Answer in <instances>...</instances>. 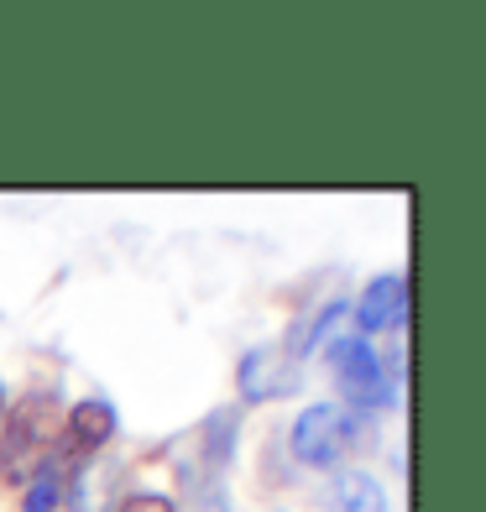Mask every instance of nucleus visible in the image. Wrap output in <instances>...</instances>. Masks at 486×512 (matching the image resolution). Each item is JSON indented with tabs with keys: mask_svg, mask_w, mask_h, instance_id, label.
Wrapping results in <instances>:
<instances>
[{
	"mask_svg": "<svg viewBox=\"0 0 486 512\" xmlns=\"http://www.w3.org/2000/svg\"><path fill=\"white\" fill-rule=\"evenodd\" d=\"M304 387V371L288 345H257L241 361V398L246 403H272V398H293Z\"/></svg>",
	"mask_w": 486,
	"mask_h": 512,
	"instance_id": "20e7f679",
	"label": "nucleus"
},
{
	"mask_svg": "<svg viewBox=\"0 0 486 512\" xmlns=\"http://www.w3.org/2000/svg\"><path fill=\"white\" fill-rule=\"evenodd\" d=\"M121 512H173V502L168 497H152V492H136V497L121 502Z\"/></svg>",
	"mask_w": 486,
	"mask_h": 512,
	"instance_id": "6e6552de",
	"label": "nucleus"
},
{
	"mask_svg": "<svg viewBox=\"0 0 486 512\" xmlns=\"http://www.w3.org/2000/svg\"><path fill=\"white\" fill-rule=\"evenodd\" d=\"M403 319H408V283H403L398 272L377 277V283L361 293L356 314H351L356 335H361V330H366V335H377V330H392V324H403Z\"/></svg>",
	"mask_w": 486,
	"mask_h": 512,
	"instance_id": "423d86ee",
	"label": "nucleus"
},
{
	"mask_svg": "<svg viewBox=\"0 0 486 512\" xmlns=\"http://www.w3.org/2000/svg\"><path fill=\"white\" fill-rule=\"evenodd\" d=\"M324 356H330V366H335L340 392H345V398H351L356 408H387V403H392V377H387V366L377 361V351H372V345H366L356 330L340 335Z\"/></svg>",
	"mask_w": 486,
	"mask_h": 512,
	"instance_id": "7ed1b4c3",
	"label": "nucleus"
},
{
	"mask_svg": "<svg viewBox=\"0 0 486 512\" xmlns=\"http://www.w3.org/2000/svg\"><path fill=\"white\" fill-rule=\"evenodd\" d=\"M0 413H6V392H0Z\"/></svg>",
	"mask_w": 486,
	"mask_h": 512,
	"instance_id": "1a4fd4ad",
	"label": "nucleus"
},
{
	"mask_svg": "<svg viewBox=\"0 0 486 512\" xmlns=\"http://www.w3.org/2000/svg\"><path fill=\"white\" fill-rule=\"evenodd\" d=\"M330 512H387V492L377 486V476L345 471V476L330 486Z\"/></svg>",
	"mask_w": 486,
	"mask_h": 512,
	"instance_id": "0eeeda50",
	"label": "nucleus"
},
{
	"mask_svg": "<svg viewBox=\"0 0 486 512\" xmlns=\"http://www.w3.org/2000/svg\"><path fill=\"white\" fill-rule=\"evenodd\" d=\"M356 445H361V413L340 408V403H314L293 424V455L304 465H319V471L340 465Z\"/></svg>",
	"mask_w": 486,
	"mask_h": 512,
	"instance_id": "f03ea898",
	"label": "nucleus"
},
{
	"mask_svg": "<svg viewBox=\"0 0 486 512\" xmlns=\"http://www.w3.org/2000/svg\"><path fill=\"white\" fill-rule=\"evenodd\" d=\"M115 434V408L100 403V398H89L79 408H68V424H63V450H58V471L68 465V455H95L105 439Z\"/></svg>",
	"mask_w": 486,
	"mask_h": 512,
	"instance_id": "39448f33",
	"label": "nucleus"
},
{
	"mask_svg": "<svg viewBox=\"0 0 486 512\" xmlns=\"http://www.w3.org/2000/svg\"><path fill=\"white\" fill-rule=\"evenodd\" d=\"M63 424H68V408L53 398V392H32L11 408V418L0 424V476L11 486L32 481L37 471L58 465L63 450Z\"/></svg>",
	"mask_w": 486,
	"mask_h": 512,
	"instance_id": "f257e3e1",
	"label": "nucleus"
}]
</instances>
